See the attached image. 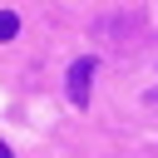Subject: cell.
<instances>
[{"mask_svg": "<svg viewBox=\"0 0 158 158\" xmlns=\"http://www.w3.org/2000/svg\"><path fill=\"white\" fill-rule=\"evenodd\" d=\"M94 69H99V59H94V54H84V59H74V64H69V79H64L69 104L89 109V84H94Z\"/></svg>", "mask_w": 158, "mask_h": 158, "instance_id": "1", "label": "cell"}, {"mask_svg": "<svg viewBox=\"0 0 158 158\" xmlns=\"http://www.w3.org/2000/svg\"><path fill=\"white\" fill-rule=\"evenodd\" d=\"M0 158H15V153H10V143H5V138H0Z\"/></svg>", "mask_w": 158, "mask_h": 158, "instance_id": "3", "label": "cell"}, {"mask_svg": "<svg viewBox=\"0 0 158 158\" xmlns=\"http://www.w3.org/2000/svg\"><path fill=\"white\" fill-rule=\"evenodd\" d=\"M15 35H20V15H15V10H0V44L15 40Z\"/></svg>", "mask_w": 158, "mask_h": 158, "instance_id": "2", "label": "cell"}]
</instances>
